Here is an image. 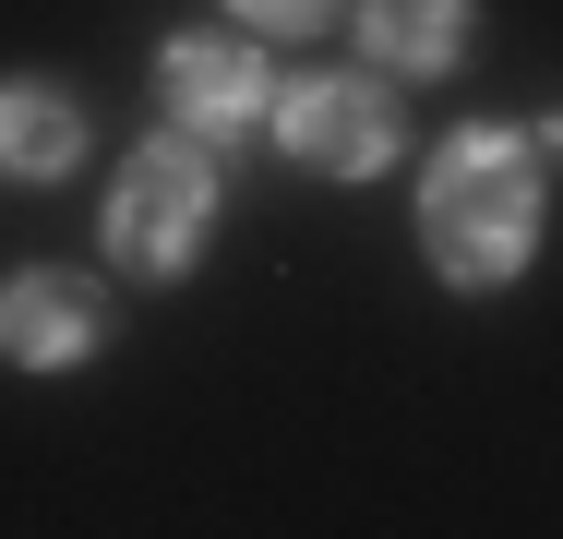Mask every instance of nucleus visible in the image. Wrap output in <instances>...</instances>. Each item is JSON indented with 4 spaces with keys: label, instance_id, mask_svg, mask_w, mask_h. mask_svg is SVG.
I'll return each mask as SVG.
<instances>
[{
    "label": "nucleus",
    "instance_id": "obj_1",
    "mask_svg": "<svg viewBox=\"0 0 563 539\" xmlns=\"http://www.w3.org/2000/svg\"><path fill=\"white\" fill-rule=\"evenodd\" d=\"M420 228H432V264L455 288H492L528 264V228H540V168L516 132H455L420 180Z\"/></svg>",
    "mask_w": 563,
    "mask_h": 539
},
{
    "label": "nucleus",
    "instance_id": "obj_2",
    "mask_svg": "<svg viewBox=\"0 0 563 539\" xmlns=\"http://www.w3.org/2000/svg\"><path fill=\"white\" fill-rule=\"evenodd\" d=\"M205 216H217L205 156H192V144H144V156L120 168V193H109V240H120L132 276H180V264L205 252Z\"/></svg>",
    "mask_w": 563,
    "mask_h": 539
},
{
    "label": "nucleus",
    "instance_id": "obj_3",
    "mask_svg": "<svg viewBox=\"0 0 563 539\" xmlns=\"http://www.w3.org/2000/svg\"><path fill=\"white\" fill-rule=\"evenodd\" d=\"M288 156H300V168H324V180L384 168V156H396V108H384V85H360V73L300 85V97H288Z\"/></svg>",
    "mask_w": 563,
    "mask_h": 539
},
{
    "label": "nucleus",
    "instance_id": "obj_4",
    "mask_svg": "<svg viewBox=\"0 0 563 539\" xmlns=\"http://www.w3.org/2000/svg\"><path fill=\"white\" fill-rule=\"evenodd\" d=\"M109 336V300H97V276H73V264H36V276H12L0 288V348L12 360H85Z\"/></svg>",
    "mask_w": 563,
    "mask_h": 539
},
{
    "label": "nucleus",
    "instance_id": "obj_5",
    "mask_svg": "<svg viewBox=\"0 0 563 539\" xmlns=\"http://www.w3.org/2000/svg\"><path fill=\"white\" fill-rule=\"evenodd\" d=\"M168 120L180 132H252L264 120V61L240 36H180L168 48Z\"/></svg>",
    "mask_w": 563,
    "mask_h": 539
},
{
    "label": "nucleus",
    "instance_id": "obj_6",
    "mask_svg": "<svg viewBox=\"0 0 563 539\" xmlns=\"http://www.w3.org/2000/svg\"><path fill=\"white\" fill-rule=\"evenodd\" d=\"M73 144H85V120H73L60 85H0V168L12 180H60Z\"/></svg>",
    "mask_w": 563,
    "mask_h": 539
},
{
    "label": "nucleus",
    "instance_id": "obj_7",
    "mask_svg": "<svg viewBox=\"0 0 563 539\" xmlns=\"http://www.w3.org/2000/svg\"><path fill=\"white\" fill-rule=\"evenodd\" d=\"M360 36L396 73H444L455 48H467V0H360Z\"/></svg>",
    "mask_w": 563,
    "mask_h": 539
},
{
    "label": "nucleus",
    "instance_id": "obj_8",
    "mask_svg": "<svg viewBox=\"0 0 563 539\" xmlns=\"http://www.w3.org/2000/svg\"><path fill=\"white\" fill-rule=\"evenodd\" d=\"M240 24H264V36H300V24H324V0H228Z\"/></svg>",
    "mask_w": 563,
    "mask_h": 539
},
{
    "label": "nucleus",
    "instance_id": "obj_9",
    "mask_svg": "<svg viewBox=\"0 0 563 539\" xmlns=\"http://www.w3.org/2000/svg\"><path fill=\"white\" fill-rule=\"evenodd\" d=\"M540 144H552V156H563V120H540Z\"/></svg>",
    "mask_w": 563,
    "mask_h": 539
}]
</instances>
